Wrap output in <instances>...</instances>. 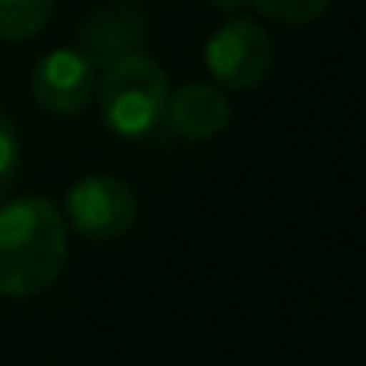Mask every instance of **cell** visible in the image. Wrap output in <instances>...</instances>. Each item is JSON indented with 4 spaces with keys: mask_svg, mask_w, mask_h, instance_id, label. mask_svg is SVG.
Instances as JSON below:
<instances>
[{
    "mask_svg": "<svg viewBox=\"0 0 366 366\" xmlns=\"http://www.w3.org/2000/svg\"><path fill=\"white\" fill-rule=\"evenodd\" d=\"M165 126L179 140H191V144L219 137L230 126L227 90H219L216 83H183L179 90L169 94Z\"/></svg>",
    "mask_w": 366,
    "mask_h": 366,
    "instance_id": "cell-6",
    "label": "cell"
},
{
    "mask_svg": "<svg viewBox=\"0 0 366 366\" xmlns=\"http://www.w3.org/2000/svg\"><path fill=\"white\" fill-rule=\"evenodd\" d=\"M248 4H252L262 19L295 29V26H309V22H316L320 15H327V8L334 4V0H248Z\"/></svg>",
    "mask_w": 366,
    "mask_h": 366,
    "instance_id": "cell-9",
    "label": "cell"
},
{
    "mask_svg": "<svg viewBox=\"0 0 366 366\" xmlns=\"http://www.w3.org/2000/svg\"><path fill=\"white\" fill-rule=\"evenodd\" d=\"M65 223L86 241H119L137 223V194L122 176H79L65 194Z\"/></svg>",
    "mask_w": 366,
    "mask_h": 366,
    "instance_id": "cell-4",
    "label": "cell"
},
{
    "mask_svg": "<svg viewBox=\"0 0 366 366\" xmlns=\"http://www.w3.org/2000/svg\"><path fill=\"white\" fill-rule=\"evenodd\" d=\"M212 4L219 8V11H237V8H244L248 0H212Z\"/></svg>",
    "mask_w": 366,
    "mask_h": 366,
    "instance_id": "cell-11",
    "label": "cell"
},
{
    "mask_svg": "<svg viewBox=\"0 0 366 366\" xmlns=\"http://www.w3.org/2000/svg\"><path fill=\"white\" fill-rule=\"evenodd\" d=\"M69 259V223L44 194L0 202V295L36 298L58 284Z\"/></svg>",
    "mask_w": 366,
    "mask_h": 366,
    "instance_id": "cell-1",
    "label": "cell"
},
{
    "mask_svg": "<svg viewBox=\"0 0 366 366\" xmlns=\"http://www.w3.org/2000/svg\"><path fill=\"white\" fill-rule=\"evenodd\" d=\"M79 40H83V51L94 61L108 65V61H115L122 54L140 51V44H144V15L133 4H101L79 26Z\"/></svg>",
    "mask_w": 366,
    "mask_h": 366,
    "instance_id": "cell-7",
    "label": "cell"
},
{
    "mask_svg": "<svg viewBox=\"0 0 366 366\" xmlns=\"http://www.w3.org/2000/svg\"><path fill=\"white\" fill-rule=\"evenodd\" d=\"M169 94L172 90L165 69L151 54L133 51L104 65L97 79V112L108 133L122 140H140L165 122Z\"/></svg>",
    "mask_w": 366,
    "mask_h": 366,
    "instance_id": "cell-2",
    "label": "cell"
},
{
    "mask_svg": "<svg viewBox=\"0 0 366 366\" xmlns=\"http://www.w3.org/2000/svg\"><path fill=\"white\" fill-rule=\"evenodd\" d=\"M97 61L83 47H54L33 65L29 90L44 112L79 115L97 97Z\"/></svg>",
    "mask_w": 366,
    "mask_h": 366,
    "instance_id": "cell-5",
    "label": "cell"
},
{
    "mask_svg": "<svg viewBox=\"0 0 366 366\" xmlns=\"http://www.w3.org/2000/svg\"><path fill=\"white\" fill-rule=\"evenodd\" d=\"M19 169H22V140H19L15 122L0 112V202H4L8 191L15 187Z\"/></svg>",
    "mask_w": 366,
    "mask_h": 366,
    "instance_id": "cell-10",
    "label": "cell"
},
{
    "mask_svg": "<svg viewBox=\"0 0 366 366\" xmlns=\"http://www.w3.org/2000/svg\"><path fill=\"white\" fill-rule=\"evenodd\" d=\"M54 19V0H0V40L22 44L40 36Z\"/></svg>",
    "mask_w": 366,
    "mask_h": 366,
    "instance_id": "cell-8",
    "label": "cell"
},
{
    "mask_svg": "<svg viewBox=\"0 0 366 366\" xmlns=\"http://www.w3.org/2000/svg\"><path fill=\"white\" fill-rule=\"evenodd\" d=\"M205 69L219 90H255L273 69V40L255 19L234 15L205 40Z\"/></svg>",
    "mask_w": 366,
    "mask_h": 366,
    "instance_id": "cell-3",
    "label": "cell"
}]
</instances>
